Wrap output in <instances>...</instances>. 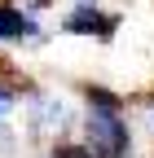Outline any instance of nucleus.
<instances>
[{
  "instance_id": "nucleus-1",
  "label": "nucleus",
  "mask_w": 154,
  "mask_h": 158,
  "mask_svg": "<svg viewBox=\"0 0 154 158\" xmlns=\"http://www.w3.org/2000/svg\"><path fill=\"white\" fill-rule=\"evenodd\" d=\"M88 149L97 158L128 154V127L119 118V101L110 92H88Z\"/></svg>"
},
{
  "instance_id": "nucleus-2",
  "label": "nucleus",
  "mask_w": 154,
  "mask_h": 158,
  "mask_svg": "<svg viewBox=\"0 0 154 158\" xmlns=\"http://www.w3.org/2000/svg\"><path fill=\"white\" fill-rule=\"evenodd\" d=\"M119 27L110 13H101V9H92V5H79L71 18H66V31L71 35H101V40H110V31Z\"/></svg>"
},
{
  "instance_id": "nucleus-3",
  "label": "nucleus",
  "mask_w": 154,
  "mask_h": 158,
  "mask_svg": "<svg viewBox=\"0 0 154 158\" xmlns=\"http://www.w3.org/2000/svg\"><path fill=\"white\" fill-rule=\"evenodd\" d=\"M22 35H35V22L18 5H0V40H22Z\"/></svg>"
},
{
  "instance_id": "nucleus-4",
  "label": "nucleus",
  "mask_w": 154,
  "mask_h": 158,
  "mask_svg": "<svg viewBox=\"0 0 154 158\" xmlns=\"http://www.w3.org/2000/svg\"><path fill=\"white\" fill-rule=\"evenodd\" d=\"M53 158H97V154H92L88 145H57Z\"/></svg>"
},
{
  "instance_id": "nucleus-5",
  "label": "nucleus",
  "mask_w": 154,
  "mask_h": 158,
  "mask_svg": "<svg viewBox=\"0 0 154 158\" xmlns=\"http://www.w3.org/2000/svg\"><path fill=\"white\" fill-rule=\"evenodd\" d=\"M9 106H13V88H0V114H5Z\"/></svg>"
}]
</instances>
